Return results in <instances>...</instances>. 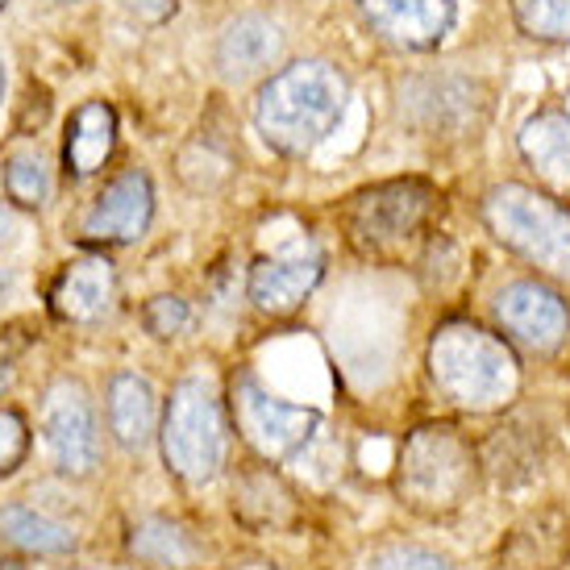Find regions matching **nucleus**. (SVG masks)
<instances>
[{"label": "nucleus", "instance_id": "obj_27", "mask_svg": "<svg viewBox=\"0 0 570 570\" xmlns=\"http://www.w3.org/2000/svg\"><path fill=\"white\" fill-rule=\"evenodd\" d=\"M4 383H9V371H4V366H0V392H4Z\"/></svg>", "mask_w": 570, "mask_h": 570}, {"label": "nucleus", "instance_id": "obj_13", "mask_svg": "<svg viewBox=\"0 0 570 570\" xmlns=\"http://www.w3.org/2000/svg\"><path fill=\"white\" fill-rule=\"evenodd\" d=\"M112 301H117V271L105 254L67 263L50 287V308L76 325H96L112 308Z\"/></svg>", "mask_w": 570, "mask_h": 570}, {"label": "nucleus", "instance_id": "obj_14", "mask_svg": "<svg viewBox=\"0 0 570 570\" xmlns=\"http://www.w3.org/2000/svg\"><path fill=\"white\" fill-rule=\"evenodd\" d=\"M284 55V30L263 13H242L217 38V67L225 80H250L279 63Z\"/></svg>", "mask_w": 570, "mask_h": 570}, {"label": "nucleus", "instance_id": "obj_28", "mask_svg": "<svg viewBox=\"0 0 570 570\" xmlns=\"http://www.w3.org/2000/svg\"><path fill=\"white\" fill-rule=\"evenodd\" d=\"M0 100H4V67H0Z\"/></svg>", "mask_w": 570, "mask_h": 570}, {"label": "nucleus", "instance_id": "obj_7", "mask_svg": "<svg viewBox=\"0 0 570 570\" xmlns=\"http://www.w3.org/2000/svg\"><path fill=\"white\" fill-rule=\"evenodd\" d=\"M234 421H238L242 438L263 454V459H296L304 445L313 442L321 416L304 404H287V400L271 396L254 375L234 380Z\"/></svg>", "mask_w": 570, "mask_h": 570}, {"label": "nucleus", "instance_id": "obj_2", "mask_svg": "<svg viewBox=\"0 0 570 570\" xmlns=\"http://www.w3.org/2000/svg\"><path fill=\"white\" fill-rule=\"evenodd\" d=\"M429 380L450 404L471 412L504 409L521 387V366L495 333L454 321L429 342Z\"/></svg>", "mask_w": 570, "mask_h": 570}, {"label": "nucleus", "instance_id": "obj_33", "mask_svg": "<svg viewBox=\"0 0 570 570\" xmlns=\"http://www.w3.org/2000/svg\"><path fill=\"white\" fill-rule=\"evenodd\" d=\"M71 570H80V567H71Z\"/></svg>", "mask_w": 570, "mask_h": 570}, {"label": "nucleus", "instance_id": "obj_8", "mask_svg": "<svg viewBox=\"0 0 570 570\" xmlns=\"http://www.w3.org/2000/svg\"><path fill=\"white\" fill-rule=\"evenodd\" d=\"M42 438L50 462L67 479H88L100 462V433H96L92 400L80 380H59L42 396Z\"/></svg>", "mask_w": 570, "mask_h": 570}, {"label": "nucleus", "instance_id": "obj_32", "mask_svg": "<svg viewBox=\"0 0 570 570\" xmlns=\"http://www.w3.org/2000/svg\"><path fill=\"white\" fill-rule=\"evenodd\" d=\"M59 4H71V0H59Z\"/></svg>", "mask_w": 570, "mask_h": 570}, {"label": "nucleus", "instance_id": "obj_1", "mask_svg": "<svg viewBox=\"0 0 570 570\" xmlns=\"http://www.w3.org/2000/svg\"><path fill=\"white\" fill-rule=\"evenodd\" d=\"M346 80L337 76V67L321 59H304L284 71H275L254 100V126L275 146L279 155H313L333 126L342 121L346 109Z\"/></svg>", "mask_w": 570, "mask_h": 570}, {"label": "nucleus", "instance_id": "obj_15", "mask_svg": "<svg viewBox=\"0 0 570 570\" xmlns=\"http://www.w3.org/2000/svg\"><path fill=\"white\" fill-rule=\"evenodd\" d=\"M521 159L546 188L570 191V112L541 109L517 134Z\"/></svg>", "mask_w": 570, "mask_h": 570}, {"label": "nucleus", "instance_id": "obj_12", "mask_svg": "<svg viewBox=\"0 0 570 570\" xmlns=\"http://www.w3.org/2000/svg\"><path fill=\"white\" fill-rule=\"evenodd\" d=\"M358 4L366 21L404 50H433L459 17V0H358Z\"/></svg>", "mask_w": 570, "mask_h": 570}, {"label": "nucleus", "instance_id": "obj_19", "mask_svg": "<svg viewBox=\"0 0 570 570\" xmlns=\"http://www.w3.org/2000/svg\"><path fill=\"white\" fill-rule=\"evenodd\" d=\"M129 550H134V558H142L146 567L155 570H179L196 562V546L188 541V533L171 521H159V517L134 524Z\"/></svg>", "mask_w": 570, "mask_h": 570}, {"label": "nucleus", "instance_id": "obj_5", "mask_svg": "<svg viewBox=\"0 0 570 570\" xmlns=\"http://www.w3.org/2000/svg\"><path fill=\"white\" fill-rule=\"evenodd\" d=\"M400 495L425 512H450L475 488V450L454 429H416L400 450Z\"/></svg>", "mask_w": 570, "mask_h": 570}, {"label": "nucleus", "instance_id": "obj_16", "mask_svg": "<svg viewBox=\"0 0 570 570\" xmlns=\"http://www.w3.org/2000/svg\"><path fill=\"white\" fill-rule=\"evenodd\" d=\"M155 387L142 380V375H112L109 383V425L112 438L126 445V450H142L150 438H155Z\"/></svg>", "mask_w": 570, "mask_h": 570}, {"label": "nucleus", "instance_id": "obj_31", "mask_svg": "<svg viewBox=\"0 0 570 570\" xmlns=\"http://www.w3.org/2000/svg\"><path fill=\"white\" fill-rule=\"evenodd\" d=\"M4 4H9V0H0V9H4Z\"/></svg>", "mask_w": 570, "mask_h": 570}, {"label": "nucleus", "instance_id": "obj_3", "mask_svg": "<svg viewBox=\"0 0 570 570\" xmlns=\"http://www.w3.org/2000/svg\"><path fill=\"white\" fill-rule=\"evenodd\" d=\"M483 222L508 250L570 284V208L524 184H495L483 196Z\"/></svg>", "mask_w": 570, "mask_h": 570}, {"label": "nucleus", "instance_id": "obj_23", "mask_svg": "<svg viewBox=\"0 0 570 570\" xmlns=\"http://www.w3.org/2000/svg\"><path fill=\"white\" fill-rule=\"evenodd\" d=\"M366 570H454L442 554L421 550V546H383L371 554Z\"/></svg>", "mask_w": 570, "mask_h": 570}, {"label": "nucleus", "instance_id": "obj_17", "mask_svg": "<svg viewBox=\"0 0 570 570\" xmlns=\"http://www.w3.org/2000/svg\"><path fill=\"white\" fill-rule=\"evenodd\" d=\"M112 142H117V112L105 100L80 105V112L71 117V129H67V171L80 175V179L96 175L109 163Z\"/></svg>", "mask_w": 570, "mask_h": 570}, {"label": "nucleus", "instance_id": "obj_20", "mask_svg": "<svg viewBox=\"0 0 570 570\" xmlns=\"http://www.w3.org/2000/svg\"><path fill=\"white\" fill-rule=\"evenodd\" d=\"M4 191L21 208H42L50 200V163L42 150H17L4 159Z\"/></svg>", "mask_w": 570, "mask_h": 570}, {"label": "nucleus", "instance_id": "obj_9", "mask_svg": "<svg viewBox=\"0 0 570 570\" xmlns=\"http://www.w3.org/2000/svg\"><path fill=\"white\" fill-rule=\"evenodd\" d=\"M495 321L512 342H521L533 354H554L570 337V308L558 292L533 284V279H517V284L500 287Z\"/></svg>", "mask_w": 570, "mask_h": 570}, {"label": "nucleus", "instance_id": "obj_21", "mask_svg": "<svg viewBox=\"0 0 570 570\" xmlns=\"http://www.w3.org/2000/svg\"><path fill=\"white\" fill-rule=\"evenodd\" d=\"M512 17L533 42H570V0H512Z\"/></svg>", "mask_w": 570, "mask_h": 570}, {"label": "nucleus", "instance_id": "obj_22", "mask_svg": "<svg viewBox=\"0 0 570 570\" xmlns=\"http://www.w3.org/2000/svg\"><path fill=\"white\" fill-rule=\"evenodd\" d=\"M30 459V421L17 409H0V479Z\"/></svg>", "mask_w": 570, "mask_h": 570}, {"label": "nucleus", "instance_id": "obj_18", "mask_svg": "<svg viewBox=\"0 0 570 570\" xmlns=\"http://www.w3.org/2000/svg\"><path fill=\"white\" fill-rule=\"evenodd\" d=\"M0 538L38 558H63L76 550V533L67 524L50 521L47 512H33V508H21V504L0 512Z\"/></svg>", "mask_w": 570, "mask_h": 570}, {"label": "nucleus", "instance_id": "obj_11", "mask_svg": "<svg viewBox=\"0 0 570 570\" xmlns=\"http://www.w3.org/2000/svg\"><path fill=\"white\" fill-rule=\"evenodd\" d=\"M321 275H325V263L313 246H296L287 254L258 258L250 267V301L271 317H287L313 296Z\"/></svg>", "mask_w": 570, "mask_h": 570}, {"label": "nucleus", "instance_id": "obj_10", "mask_svg": "<svg viewBox=\"0 0 570 570\" xmlns=\"http://www.w3.org/2000/svg\"><path fill=\"white\" fill-rule=\"evenodd\" d=\"M150 217H155L150 175L129 167L117 179H109L105 191L96 196L92 213L83 217V238L96 246H129L150 229Z\"/></svg>", "mask_w": 570, "mask_h": 570}, {"label": "nucleus", "instance_id": "obj_29", "mask_svg": "<svg viewBox=\"0 0 570 570\" xmlns=\"http://www.w3.org/2000/svg\"><path fill=\"white\" fill-rule=\"evenodd\" d=\"M0 301H4V275H0Z\"/></svg>", "mask_w": 570, "mask_h": 570}, {"label": "nucleus", "instance_id": "obj_30", "mask_svg": "<svg viewBox=\"0 0 570 570\" xmlns=\"http://www.w3.org/2000/svg\"><path fill=\"white\" fill-rule=\"evenodd\" d=\"M0 570H17V567H4V562H0Z\"/></svg>", "mask_w": 570, "mask_h": 570}, {"label": "nucleus", "instance_id": "obj_25", "mask_svg": "<svg viewBox=\"0 0 570 570\" xmlns=\"http://www.w3.org/2000/svg\"><path fill=\"white\" fill-rule=\"evenodd\" d=\"M121 4L146 26H159V21H167L175 13V0H121Z\"/></svg>", "mask_w": 570, "mask_h": 570}, {"label": "nucleus", "instance_id": "obj_26", "mask_svg": "<svg viewBox=\"0 0 570 570\" xmlns=\"http://www.w3.org/2000/svg\"><path fill=\"white\" fill-rule=\"evenodd\" d=\"M17 242V213L9 205H0V250Z\"/></svg>", "mask_w": 570, "mask_h": 570}, {"label": "nucleus", "instance_id": "obj_24", "mask_svg": "<svg viewBox=\"0 0 570 570\" xmlns=\"http://www.w3.org/2000/svg\"><path fill=\"white\" fill-rule=\"evenodd\" d=\"M142 321L155 337L167 342V337L184 333V325H188V304L179 301V296H155V301L142 308Z\"/></svg>", "mask_w": 570, "mask_h": 570}, {"label": "nucleus", "instance_id": "obj_6", "mask_svg": "<svg viewBox=\"0 0 570 570\" xmlns=\"http://www.w3.org/2000/svg\"><path fill=\"white\" fill-rule=\"evenodd\" d=\"M433 208V188L425 179H387L363 188L346 208V229L366 254H387L425 225Z\"/></svg>", "mask_w": 570, "mask_h": 570}, {"label": "nucleus", "instance_id": "obj_4", "mask_svg": "<svg viewBox=\"0 0 570 570\" xmlns=\"http://www.w3.org/2000/svg\"><path fill=\"white\" fill-rule=\"evenodd\" d=\"M229 454V429L217 387L200 375L175 383L167 412H163V459L175 475L200 488L208 479H217Z\"/></svg>", "mask_w": 570, "mask_h": 570}]
</instances>
